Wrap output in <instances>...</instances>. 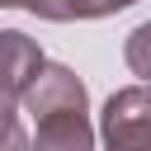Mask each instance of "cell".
<instances>
[{
    "label": "cell",
    "instance_id": "obj_1",
    "mask_svg": "<svg viewBox=\"0 0 151 151\" xmlns=\"http://www.w3.org/2000/svg\"><path fill=\"white\" fill-rule=\"evenodd\" d=\"M104 151H151V85H123L99 113Z\"/></svg>",
    "mask_w": 151,
    "mask_h": 151
},
{
    "label": "cell",
    "instance_id": "obj_2",
    "mask_svg": "<svg viewBox=\"0 0 151 151\" xmlns=\"http://www.w3.org/2000/svg\"><path fill=\"white\" fill-rule=\"evenodd\" d=\"M71 109H90L85 80L71 66H42V76L24 90V113L42 118V113H71Z\"/></svg>",
    "mask_w": 151,
    "mask_h": 151
},
{
    "label": "cell",
    "instance_id": "obj_3",
    "mask_svg": "<svg viewBox=\"0 0 151 151\" xmlns=\"http://www.w3.org/2000/svg\"><path fill=\"white\" fill-rule=\"evenodd\" d=\"M42 66H47V57H42V47L28 33H19V28H5L0 33V85H9L24 99V90L42 76Z\"/></svg>",
    "mask_w": 151,
    "mask_h": 151
},
{
    "label": "cell",
    "instance_id": "obj_4",
    "mask_svg": "<svg viewBox=\"0 0 151 151\" xmlns=\"http://www.w3.org/2000/svg\"><path fill=\"white\" fill-rule=\"evenodd\" d=\"M33 151H94V127L85 118V109L71 113H42L33 118Z\"/></svg>",
    "mask_w": 151,
    "mask_h": 151
},
{
    "label": "cell",
    "instance_id": "obj_5",
    "mask_svg": "<svg viewBox=\"0 0 151 151\" xmlns=\"http://www.w3.org/2000/svg\"><path fill=\"white\" fill-rule=\"evenodd\" d=\"M137 0H24V9H33L38 19H52V24H71V19H109V14H123L132 9Z\"/></svg>",
    "mask_w": 151,
    "mask_h": 151
},
{
    "label": "cell",
    "instance_id": "obj_6",
    "mask_svg": "<svg viewBox=\"0 0 151 151\" xmlns=\"http://www.w3.org/2000/svg\"><path fill=\"white\" fill-rule=\"evenodd\" d=\"M19 104L24 99L9 85H0V151H33V137L19 123Z\"/></svg>",
    "mask_w": 151,
    "mask_h": 151
},
{
    "label": "cell",
    "instance_id": "obj_7",
    "mask_svg": "<svg viewBox=\"0 0 151 151\" xmlns=\"http://www.w3.org/2000/svg\"><path fill=\"white\" fill-rule=\"evenodd\" d=\"M123 57H127V71H132V76H142V80L151 85V19H146V24H137V28L127 33Z\"/></svg>",
    "mask_w": 151,
    "mask_h": 151
},
{
    "label": "cell",
    "instance_id": "obj_8",
    "mask_svg": "<svg viewBox=\"0 0 151 151\" xmlns=\"http://www.w3.org/2000/svg\"><path fill=\"white\" fill-rule=\"evenodd\" d=\"M19 5H24V0H0V9H19Z\"/></svg>",
    "mask_w": 151,
    "mask_h": 151
}]
</instances>
